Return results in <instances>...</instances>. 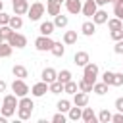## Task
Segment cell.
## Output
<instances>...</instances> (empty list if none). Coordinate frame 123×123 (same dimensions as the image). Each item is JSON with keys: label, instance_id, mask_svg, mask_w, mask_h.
<instances>
[{"label": "cell", "instance_id": "obj_17", "mask_svg": "<svg viewBox=\"0 0 123 123\" xmlns=\"http://www.w3.org/2000/svg\"><path fill=\"white\" fill-rule=\"evenodd\" d=\"M81 33H83L85 37H92V35L96 33V23H94V21H85V23L81 25Z\"/></svg>", "mask_w": 123, "mask_h": 123}, {"label": "cell", "instance_id": "obj_8", "mask_svg": "<svg viewBox=\"0 0 123 123\" xmlns=\"http://www.w3.org/2000/svg\"><path fill=\"white\" fill-rule=\"evenodd\" d=\"M46 92H50V90H48V83H46V81H40V83H37V85H33V86H31V94H33L35 98H40V96H44Z\"/></svg>", "mask_w": 123, "mask_h": 123}, {"label": "cell", "instance_id": "obj_18", "mask_svg": "<svg viewBox=\"0 0 123 123\" xmlns=\"http://www.w3.org/2000/svg\"><path fill=\"white\" fill-rule=\"evenodd\" d=\"M12 73H13V77H17V79H27V77H29L27 67H25V65H19V63L12 67Z\"/></svg>", "mask_w": 123, "mask_h": 123}, {"label": "cell", "instance_id": "obj_19", "mask_svg": "<svg viewBox=\"0 0 123 123\" xmlns=\"http://www.w3.org/2000/svg\"><path fill=\"white\" fill-rule=\"evenodd\" d=\"M92 21H94L96 25L108 23V12H106V10H96V13L92 15Z\"/></svg>", "mask_w": 123, "mask_h": 123}, {"label": "cell", "instance_id": "obj_7", "mask_svg": "<svg viewBox=\"0 0 123 123\" xmlns=\"http://www.w3.org/2000/svg\"><path fill=\"white\" fill-rule=\"evenodd\" d=\"M8 42H10L13 48H25V46H27V37L21 35V33H15V31H13V35L8 38Z\"/></svg>", "mask_w": 123, "mask_h": 123}, {"label": "cell", "instance_id": "obj_38", "mask_svg": "<svg viewBox=\"0 0 123 123\" xmlns=\"http://www.w3.org/2000/svg\"><path fill=\"white\" fill-rule=\"evenodd\" d=\"M110 37H111L113 42H115V40H121V38H123V29H113V31H110Z\"/></svg>", "mask_w": 123, "mask_h": 123}, {"label": "cell", "instance_id": "obj_33", "mask_svg": "<svg viewBox=\"0 0 123 123\" xmlns=\"http://www.w3.org/2000/svg\"><path fill=\"white\" fill-rule=\"evenodd\" d=\"M98 121H100V123H110V121H111V111H110V110H100Z\"/></svg>", "mask_w": 123, "mask_h": 123}, {"label": "cell", "instance_id": "obj_20", "mask_svg": "<svg viewBox=\"0 0 123 123\" xmlns=\"http://www.w3.org/2000/svg\"><path fill=\"white\" fill-rule=\"evenodd\" d=\"M54 29H56V25H54V21H42L40 23V27H38V31H40V35H52L54 33Z\"/></svg>", "mask_w": 123, "mask_h": 123}, {"label": "cell", "instance_id": "obj_25", "mask_svg": "<svg viewBox=\"0 0 123 123\" xmlns=\"http://www.w3.org/2000/svg\"><path fill=\"white\" fill-rule=\"evenodd\" d=\"M92 92H94V94H98V96H104V94L108 92V85H106L104 81H100V83L96 81V83L92 85Z\"/></svg>", "mask_w": 123, "mask_h": 123}, {"label": "cell", "instance_id": "obj_5", "mask_svg": "<svg viewBox=\"0 0 123 123\" xmlns=\"http://www.w3.org/2000/svg\"><path fill=\"white\" fill-rule=\"evenodd\" d=\"M44 12H46L44 4H42V2H35V4H31V6H29L27 17H29L31 21H38V19H40V17L44 15Z\"/></svg>", "mask_w": 123, "mask_h": 123}, {"label": "cell", "instance_id": "obj_29", "mask_svg": "<svg viewBox=\"0 0 123 123\" xmlns=\"http://www.w3.org/2000/svg\"><path fill=\"white\" fill-rule=\"evenodd\" d=\"M48 90H50L52 94H60V92H63V83L56 79L54 83H50V85H48Z\"/></svg>", "mask_w": 123, "mask_h": 123}, {"label": "cell", "instance_id": "obj_36", "mask_svg": "<svg viewBox=\"0 0 123 123\" xmlns=\"http://www.w3.org/2000/svg\"><path fill=\"white\" fill-rule=\"evenodd\" d=\"M0 33H2V35H4V38L8 40V38L13 35V29H12L10 25H0Z\"/></svg>", "mask_w": 123, "mask_h": 123}, {"label": "cell", "instance_id": "obj_47", "mask_svg": "<svg viewBox=\"0 0 123 123\" xmlns=\"http://www.w3.org/2000/svg\"><path fill=\"white\" fill-rule=\"evenodd\" d=\"M2 10H4V2L0 0V12H2Z\"/></svg>", "mask_w": 123, "mask_h": 123}, {"label": "cell", "instance_id": "obj_24", "mask_svg": "<svg viewBox=\"0 0 123 123\" xmlns=\"http://www.w3.org/2000/svg\"><path fill=\"white\" fill-rule=\"evenodd\" d=\"M8 25H10L13 31H19V29L23 27V17L15 13V15H12V17H10V23H8Z\"/></svg>", "mask_w": 123, "mask_h": 123}, {"label": "cell", "instance_id": "obj_1", "mask_svg": "<svg viewBox=\"0 0 123 123\" xmlns=\"http://www.w3.org/2000/svg\"><path fill=\"white\" fill-rule=\"evenodd\" d=\"M17 104H19V96H15V94H6L4 100H2L0 113L6 115V117L10 119L12 115H15V111H17Z\"/></svg>", "mask_w": 123, "mask_h": 123}, {"label": "cell", "instance_id": "obj_48", "mask_svg": "<svg viewBox=\"0 0 123 123\" xmlns=\"http://www.w3.org/2000/svg\"><path fill=\"white\" fill-rule=\"evenodd\" d=\"M4 40H6V38H4V35L0 33V42H4Z\"/></svg>", "mask_w": 123, "mask_h": 123}, {"label": "cell", "instance_id": "obj_51", "mask_svg": "<svg viewBox=\"0 0 123 123\" xmlns=\"http://www.w3.org/2000/svg\"><path fill=\"white\" fill-rule=\"evenodd\" d=\"M121 71H123V69H121Z\"/></svg>", "mask_w": 123, "mask_h": 123}, {"label": "cell", "instance_id": "obj_26", "mask_svg": "<svg viewBox=\"0 0 123 123\" xmlns=\"http://www.w3.org/2000/svg\"><path fill=\"white\" fill-rule=\"evenodd\" d=\"M75 42H77V31H65V33H63V44L71 46V44H75Z\"/></svg>", "mask_w": 123, "mask_h": 123}, {"label": "cell", "instance_id": "obj_27", "mask_svg": "<svg viewBox=\"0 0 123 123\" xmlns=\"http://www.w3.org/2000/svg\"><path fill=\"white\" fill-rule=\"evenodd\" d=\"M50 52H52V56L62 58V56L65 54V46H63L62 42H56V40H54V46H52V50H50Z\"/></svg>", "mask_w": 123, "mask_h": 123}, {"label": "cell", "instance_id": "obj_16", "mask_svg": "<svg viewBox=\"0 0 123 123\" xmlns=\"http://www.w3.org/2000/svg\"><path fill=\"white\" fill-rule=\"evenodd\" d=\"M63 4H65V8H67L69 13H79L83 10V2L81 0H65Z\"/></svg>", "mask_w": 123, "mask_h": 123}, {"label": "cell", "instance_id": "obj_41", "mask_svg": "<svg viewBox=\"0 0 123 123\" xmlns=\"http://www.w3.org/2000/svg\"><path fill=\"white\" fill-rule=\"evenodd\" d=\"M113 52H115V54H123V38H121V40H115Z\"/></svg>", "mask_w": 123, "mask_h": 123}, {"label": "cell", "instance_id": "obj_22", "mask_svg": "<svg viewBox=\"0 0 123 123\" xmlns=\"http://www.w3.org/2000/svg\"><path fill=\"white\" fill-rule=\"evenodd\" d=\"M81 117H83V108L81 106H75L67 111V119H71V121H79Z\"/></svg>", "mask_w": 123, "mask_h": 123}, {"label": "cell", "instance_id": "obj_46", "mask_svg": "<svg viewBox=\"0 0 123 123\" xmlns=\"http://www.w3.org/2000/svg\"><path fill=\"white\" fill-rule=\"evenodd\" d=\"M110 2H113V0H96L98 6H106V4H110Z\"/></svg>", "mask_w": 123, "mask_h": 123}, {"label": "cell", "instance_id": "obj_2", "mask_svg": "<svg viewBox=\"0 0 123 123\" xmlns=\"http://www.w3.org/2000/svg\"><path fill=\"white\" fill-rule=\"evenodd\" d=\"M33 108H35V102H33L29 96H21V98H19V104H17V117H19L21 121L31 119Z\"/></svg>", "mask_w": 123, "mask_h": 123}, {"label": "cell", "instance_id": "obj_40", "mask_svg": "<svg viewBox=\"0 0 123 123\" xmlns=\"http://www.w3.org/2000/svg\"><path fill=\"white\" fill-rule=\"evenodd\" d=\"M113 13H115V17H119L123 21V4H113Z\"/></svg>", "mask_w": 123, "mask_h": 123}, {"label": "cell", "instance_id": "obj_23", "mask_svg": "<svg viewBox=\"0 0 123 123\" xmlns=\"http://www.w3.org/2000/svg\"><path fill=\"white\" fill-rule=\"evenodd\" d=\"M12 52H13V46H12L8 40L0 42V58H10V56H12Z\"/></svg>", "mask_w": 123, "mask_h": 123}, {"label": "cell", "instance_id": "obj_32", "mask_svg": "<svg viewBox=\"0 0 123 123\" xmlns=\"http://www.w3.org/2000/svg\"><path fill=\"white\" fill-rule=\"evenodd\" d=\"M71 79H73V75H71L69 69H62V71H58V81H62L63 85H65L67 81H71Z\"/></svg>", "mask_w": 123, "mask_h": 123}, {"label": "cell", "instance_id": "obj_12", "mask_svg": "<svg viewBox=\"0 0 123 123\" xmlns=\"http://www.w3.org/2000/svg\"><path fill=\"white\" fill-rule=\"evenodd\" d=\"M88 62H90V56H88V52H85V50H81V52H77V54L73 56V63L79 65V67H85Z\"/></svg>", "mask_w": 123, "mask_h": 123}, {"label": "cell", "instance_id": "obj_43", "mask_svg": "<svg viewBox=\"0 0 123 123\" xmlns=\"http://www.w3.org/2000/svg\"><path fill=\"white\" fill-rule=\"evenodd\" d=\"M111 121L113 123H123V111H117L115 115H111Z\"/></svg>", "mask_w": 123, "mask_h": 123}, {"label": "cell", "instance_id": "obj_49", "mask_svg": "<svg viewBox=\"0 0 123 123\" xmlns=\"http://www.w3.org/2000/svg\"><path fill=\"white\" fill-rule=\"evenodd\" d=\"M113 4H123V0H113Z\"/></svg>", "mask_w": 123, "mask_h": 123}, {"label": "cell", "instance_id": "obj_30", "mask_svg": "<svg viewBox=\"0 0 123 123\" xmlns=\"http://www.w3.org/2000/svg\"><path fill=\"white\" fill-rule=\"evenodd\" d=\"M56 108H58V111H63V113H67V111L71 110V102H69L67 98H62V100L56 104Z\"/></svg>", "mask_w": 123, "mask_h": 123}, {"label": "cell", "instance_id": "obj_10", "mask_svg": "<svg viewBox=\"0 0 123 123\" xmlns=\"http://www.w3.org/2000/svg\"><path fill=\"white\" fill-rule=\"evenodd\" d=\"M96 10H98V4H96V0H85V4H83V15H86V17H92L94 13H96Z\"/></svg>", "mask_w": 123, "mask_h": 123}, {"label": "cell", "instance_id": "obj_45", "mask_svg": "<svg viewBox=\"0 0 123 123\" xmlns=\"http://www.w3.org/2000/svg\"><path fill=\"white\" fill-rule=\"evenodd\" d=\"M6 88H8V83L0 79V92H6Z\"/></svg>", "mask_w": 123, "mask_h": 123}, {"label": "cell", "instance_id": "obj_44", "mask_svg": "<svg viewBox=\"0 0 123 123\" xmlns=\"http://www.w3.org/2000/svg\"><path fill=\"white\" fill-rule=\"evenodd\" d=\"M115 110H117V111H123V96L115 100Z\"/></svg>", "mask_w": 123, "mask_h": 123}, {"label": "cell", "instance_id": "obj_14", "mask_svg": "<svg viewBox=\"0 0 123 123\" xmlns=\"http://www.w3.org/2000/svg\"><path fill=\"white\" fill-rule=\"evenodd\" d=\"M40 77H42V81H46V83L50 85V83H54V81L58 79V71H56L54 67H44L42 73H40Z\"/></svg>", "mask_w": 123, "mask_h": 123}, {"label": "cell", "instance_id": "obj_15", "mask_svg": "<svg viewBox=\"0 0 123 123\" xmlns=\"http://www.w3.org/2000/svg\"><path fill=\"white\" fill-rule=\"evenodd\" d=\"M81 119H83L85 123H96V121H98V115L94 113L92 108H86V106H85V108H83V117H81Z\"/></svg>", "mask_w": 123, "mask_h": 123}, {"label": "cell", "instance_id": "obj_21", "mask_svg": "<svg viewBox=\"0 0 123 123\" xmlns=\"http://www.w3.org/2000/svg\"><path fill=\"white\" fill-rule=\"evenodd\" d=\"M67 23H69V17H67V15H63V13L54 15V25H56V29H63V27H67Z\"/></svg>", "mask_w": 123, "mask_h": 123}, {"label": "cell", "instance_id": "obj_50", "mask_svg": "<svg viewBox=\"0 0 123 123\" xmlns=\"http://www.w3.org/2000/svg\"><path fill=\"white\" fill-rule=\"evenodd\" d=\"M60 2H65V0H60Z\"/></svg>", "mask_w": 123, "mask_h": 123}, {"label": "cell", "instance_id": "obj_13", "mask_svg": "<svg viewBox=\"0 0 123 123\" xmlns=\"http://www.w3.org/2000/svg\"><path fill=\"white\" fill-rule=\"evenodd\" d=\"M46 12H48V15L62 13V2L60 0H46Z\"/></svg>", "mask_w": 123, "mask_h": 123}, {"label": "cell", "instance_id": "obj_9", "mask_svg": "<svg viewBox=\"0 0 123 123\" xmlns=\"http://www.w3.org/2000/svg\"><path fill=\"white\" fill-rule=\"evenodd\" d=\"M12 6H13V13L17 15H25L29 12V0H12Z\"/></svg>", "mask_w": 123, "mask_h": 123}, {"label": "cell", "instance_id": "obj_42", "mask_svg": "<svg viewBox=\"0 0 123 123\" xmlns=\"http://www.w3.org/2000/svg\"><path fill=\"white\" fill-rule=\"evenodd\" d=\"M10 17L12 15H8L6 12H0V25H8L10 23Z\"/></svg>", "mask_w": 123, "mask_h": 123}, {"label": "cell", "instance_id": "obj_34", "mask_svg": "<svg viewBox=\"0 0 123 123\" xmlns=\"http://www.w3.org/2000/svg\"><path fill=\"white\" fill-rule=\"evenodd\" d=\"M77 85H79V90H83V92H92V83H88L86 79L77 81Z\"/></svg>", "mask_w": 123, "mask_h": 123}, {"label": "cell", "instance_id": "obj_37", "mask_svg": "<svg viewBox=\"0 0 123 123\" xmlns=\"http://www.w3.org/2000/svg\"><path fill=\"white\" fill-rule=\"evenodd\" d=\"M52 121H54V123H65V121H67V115H65L63 111H58V113L52 115Z\"/></svg>", "mask_w": 123, "mask_h": 123}, {"label": "cell", "instance_id": "obj_4", "mask_svg": "<svg viewBox=\"0 0 123 123\" xmlns=\"http://www.w3.org/2000/svg\"><path fill=\"white\" fill-rule=\"evenodd\" d=\"M12 92L15 94V96H27L29 92H31V88H29V85L25 83V79H13V83H12Z\"/></svg>", "mask_w": 123, "mask_h": 123}, {"label": "cell", "instance_id": "obj_3", "mask_svg": "<svg viewBox=\"0 0 123 123\" xmlns=\"http://www.w3.org/2000/svg\"><path fill=\"white\" fill-rule=\"evenodd\" d=\"M98 73H100V69H98V65L92 63V62H88V63L83 67V79H86V81L92 83V85L98 81Z\"/></svg>", "mask_w": 123, "mask_h": 123}, {"label": "cell", "instance_id": "obj_28", "mask_svg": "<svg viewBox=\"0 0 123 123\" xmlns=\"http://www.w3.org/2000/svg\"><path fill=\"white\" fill-rule=\"evenodd\" d=\"M77 90H79V85H77L73 79H71V81H67V83L63 85V92H65V94H71V96H73Z\"/></svg>", "mask_w": 123, "mask_h": 123}, {"label": "cell", "instance_id": "obj_39", "mask_svg": "<svg viewBox=\"0 0 123 123\" xmlns=\"http://www.w3.org/2000/svg\"><path fill=\"white\" fill-rule=\"evenodd\" d=\"M121 85H123V71H119V73L113 75V83H111V86H121Z\"/></svg>", "mask_w": 123, "mask_h": 123}, {"label": "cell", "instance_id": "obj_6", "mask_svg": "<svg viewBox=\"0 0 123 123\" xmlns=\"http://www.w3.org/2000/svg\"><path fill=\"white\" fill-rule=\"evenodd\" d=\"M52 46H54V40H52L48 35H40V37L35 38V48H37L38 52H50Z\"/></svg>", "mask_w": 123, "mask_h": 123}, {"label": "cell", "instance_id": "obj_35", "mask_svg": "<svg viewBox=\"0 0 123 123\" xmlns=\"http://www.w3.org/2000/svg\"><path fill=\"white\" fill-rule=\"evenodd\" d=\"M113 75H115L113 71H104V73H102V81H104L108 86H111V83H113Z\"/></svg>", "mask_w": 123, "mask_h": 123}, {"label": "cell", "instance_id": "obj_31", "mask_svg": "<svg viewBox=\"0 0 123 123\" xmlns=\"http://www.w3.org/2000/svg\"><path fill=\"white\" fill-rule=\"evenodd\" d=\"M108 29H110V31H113V29H123V21H121L119 17H111V19H108Z\"/></svg>", "mask_w": 123, "mask_h": 123}, {"label": "cell", "instance_id": "obj_11", "mask_svg": "<svg viewBox=\"0 0 123 123\" xmlns=\"http://www.w3.org/2000/svg\"><path fill=\"white\" fill-rule=\"evenodd\" d=\"M73 106H81V108L88 106V92L77 90V92L73 94Z\"/></svg>", "mask_w": 123, "mask_h": 123}]
</instances>
